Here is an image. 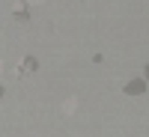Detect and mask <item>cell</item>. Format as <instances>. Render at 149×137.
Instances as JSON below:
<instances>
[{"label": "cell", "instance_id": "7a4b0ae2", "mask_svg": "<svg viewBox=\"0 0 149 137\" xmlns=\"http://www.w3.org/2000/svg\"><path fill=\"white\" fill-rule=\"evenodd\" d=\"M0 69H3V63H0Z\"/></svg>", "mask_w": 149, "mask_h": 137}, {"label": "cell", "instance_id": "6da1fadb", "mask_svg": "<svg viewBox=\"0 0 149 137\" xmlns=\"http://www.w3.org/2000/svg\"><path fill=\"white\" fill-rule=\"evenodd\" d=\"M27 3H30V6H39V3H42V0H27Z\"/></svg>", "mask_w": 149, "mask_h": 137}]
</instances>
